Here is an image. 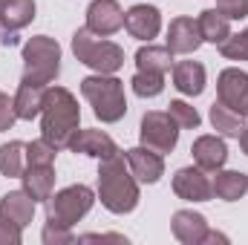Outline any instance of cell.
Instances as JSON below:
<instances>
[{"label":"cell","mask_w":248,"mask_h":245,"mask_svg":"<svg viewBox=\"0 0 248 245\" xmlns=\"http://www.w3.org/2000/svg\"><path fill=\"white\" fill-rule=\"evenodd\" d=\"M78 98L66 87H46L41 107V138H46L55 150H69V141L81 130Z\"/></svg>","instance_id":"cell-1"},{"label":"cell","mask_w":248,"mask_h":245,"mask_svg":"<svg viewBox=\"0 0 248 245\" xmlns=\"http://www.w3.org/2000/svg\"><path fill=\"white\" fill-rule=\"evenodd\" d=\"M98 199L116 216H124V214L136 211V205H139V179L133 176V170H130V165H127V159L122 153H116L110 159H101Z\"/></svg>","instance_id":"cell-2"},{"label":"cell","mask_w":248,"mask_h":245,"mask_svg":"<svg viewBox=\"0 0 248 245\" xmlns=\"http://www.w3.org/2000/svg\"><path fill=\"white\" fill-rule=\"evenodd\" d=\"M81 95L90 101L95 119H101L104 124H116L124 119L127 113V98H124V84L116 75H87L81 81Z\"/></svg>","instance_id":"cell-3"},{"label":"cell","mask_w":248,"mask_h":245,"mask_svg":"<svg viewBox=\"0 0 248 245\" xmlns=\"http://www.w3.org/2000/svg\"><path fill=\"white\" fill-rule=\"evenodd\" d=\"M61 72V46L49 35H35L23 44V84L49 87Z\"/></svg>","instance_id":"cell-4"},{"label":"cell","mask_w":248,"mask_h":245,"mask_svg":"<svg viewBox=\"0 0 248 245\" xmlns=\"http://www.w3.org/2000/svg\"><path fill=\"white\" fill-rule=\"evenodd\" d=\"M72 55L84 66H90V69H95L101 75H116L124 66L122 46L113 44V41H107V38L93 35L87 26L75 29V35H72Z\"/></svg>","instance_id":"cell-5"},{"label":"cell","mask_w":248,"mask_h":245,"mask_svg":"<svg viewBox=\"0 0 248 245\" xmlns=\"http://www.w3.org/2000/svg\"><path fill=\"white\" fill-rule=\"evenodd\" d=\"M93 202H95V193L87 184H69L46 199V219L58 222L63 228H72L90 214Z\"/></svg>","instance_id":"cell-6"},{"label":"cell","mask_w":248,"mask_h":245,"mask_svg":"<svg viewBox=\"0 0 248 245\" xmlns=\"http://www.w3.org/2000/svg\"><path fill=\"white\" fill-rule=\"evenodd\" d=\"M139 138L144 147L156 150V153H170L179 141V124L170 119V113L162 110H150L141 116V127H139Z\"/></svg>","instance_id":"cell-7"},{"label":"cell","mask_w":248,"mask_h":245,"mask_svg":"<svg viewBox=\"0 0 248 245\" xmlns=\"http://www.w3.org/2000/svg\"><path fill=\"white\" fill-rule=\"evenodd\" d=\"M217 101H222L240 116H248V72H243L240 66L222 69L217 78Z\"/></svg>","instance_id":"cell-8"},{"label":"cell","mask_w":248,"mask_h":245,"mask_svg":"<svg viewBox=\"0 0 248 245\" xmlns=\"http://www.w3.org/2000/svg\"><path fill=\"white\" fill-rule=\"evenodd\" d=\"M173 193L185 202H208L214 199V187H211V176L208 170L196 168H179L173 173Z\"/></svg>","instance_id":"cell-9"},{"label":"cell","mask_w":248,"mask_h":245,"mask_svg":"<svg viewBox=\"0 0 248 245\" xmlns=\"http://www.w3.org/2000/svg\"><path fill=\"white\" fill-rule=\"evenodd\" d=\"M124 26V12L119 0H93L87 9V29L98 38H110Z\"/></svg>","instance_id":"cell-10"},{"label":"cell","mask_w":248,"mask_h":245,"mask_svg":"<svg viewBox=\"0 0 248 245\" xmlns=\"http://www.w3.org/2000/svg\"><path fill=\"white\" fill-rule=\"evenodd\" d=\"M202 32H199V20L196 17H173L168 26V49L173 55H193L202 46Z\"/></svg>","instance_id":"cell-11"},{"label":"cell","mask_w":248,"mask_h":245,"mask_svg":"<svg viewBox=\"0 0 248 245\" xmlns=\"http://www.w3.org/2000/svg\"><path fill=\"white\" fill-rule=\"evenodd\" d=\"M124 159H127L133 176L139 179V184H156L165 176V159H162V153H156V150H150L144 144L127 150Z\"/></svg>","instance_id":"cell-12"},{"label":"cell","mask_w":248,"mask_h":245,"mask_svg":"<svg viewBox=\"0 0 248 245\" xmlns=\"http://www.w3.org/2000/svg\"><path fill=\"white\" fill-rule=\"evenodd\" d=\"M124 29L139 38V41H153L162 29V12L156 6H147V3H139V6H130L127 15H124Z\"/></svg>","instance_id":"cell-13"},{"label":"cell","mask_w":248,"mask_h":245,"mask_svg":"<svg viewBox=\"0 0 248 245\" xmlns=\"http://www.w3.org/2000/svg\"><path fill=\"white\" fill-rule=\"evenodd\" d=\"M69 150L72 153H84V156H93V159H110L119 153L116 141L104 133V130H78L75 138L69 141Z\"/></svg>","instance_id":"cell-14"},{"label":"cell","mask_w":248,"mask_h":245,"mask_svg":"<svg viewBox=\"0 0 248 245\" xmlns=\"http://www.w3.org/2000/svg\"><path fill=\"white\" fill-rule=\"evenodd\" d=\"M190 153H193V162L208 170V173H217L219 168H225L228 162V147L222 138L217 136H199L193 144H190Z\"/></svg>","instance_id":"cell-15"},{"label":"cell","mask_w":248,"mask_h":245,"mask_svg":"<svg viewBox=\"0 0 248 245\" xmlns=\"http://www.w3.org/2000/svg\"><path fill=\"white\" fill-rule=\"evenodd\" d=\"M170 231L179 243L185 245H202L208 234V219L196 211H176L170 219Z\"/></svg>","instance_id":"cell-16"},{"label":"cell","mask_w":248,"mask_h":245,"mask_svg":"<svg viewBox=\"0 0 248 245\" xmlns=\"http://www.w3.org/2000/svg\"><path fill=\"white\" fill-rule=\"evenodd\" d=\"M35 199L26 193V190H9L3 199H0V216L17 228H26L35 216Z\"/></svg>","instance_id":"cell-17"},{"label":"cell","mask_w":248,"mask_h":245,"mask_svg":"<svg viewBox=\"0 0 248 245\" xmlns=\"http://www.w3.org/2000/svg\"><path fill=\"white\" fill-rule=\"evenodd\" d=\"M20 179H23V190L35 202H46L55 190V168L52 165H26Z\"/></svg>","instance_id":"cell-18"},{"label":"cell","mask_w":248,"mask_h":245,"mask_svg":"<svg viewBox=\"0 0 248 245\" xmlns=\"http://www.w3.org/2000/svg\"><path fill=\"white\" fill-rule=\"evenodd\" d=\"M173 87L182 92V95H202L205 92V66L199 61H179L173 63Z\"/></svg>","instance_id":"cell-19"},{"label":"cell","mask_w":248,"mask_h":245,"mask_svg":"<svg viewBox=\"0 0 248 245\" xmlns=\"http://www.w3.org/2000/svg\"><path fill=\"white\" fill-rule=\"evenodd\" d=\"M211 187H214V196L222 199V202H237L248 193V173H240V170H217V176L211 179Z\"/></svg>","instance_id":"cell-20"},{"label":"cell","mask_w":248,"mask_h":245,"mask_svg":"<svg viewBox=\"0 0 248 245\" xmlns=\"http://www.w3.org/2000/svg\"><path fill=\"white\" fill-rule=\"evenodd\" d=\"M44 95H46V87H41V84H23L20 81L17 92H15V113H17V119H23V122L38 119L41 107H44Z\"/></svg>","instance_id":"cell-21"},{"label":"cell","mask_w":248,"mask_h":245,"mask_svg":"<svg viewBox=\"0 0 248 245\" xmlns=\"http://www.w3.org/2000/svg\"><path fill=\"white\" fill-rule=\"evenodd\" d=\"M35 20V0H0V23L3 29L20 32Z\"/></svg>","instance_id":"cell-22"},{"label":"cell","mask_w":248,"mask_h":245,"mask_svg":"<svg viewBox=\"0 0 248 245\" xmlns=\"http://www.w3.org/2000/svg\"><path fill=\"white\" fill-rule=\"evenodd\" d=\"M136 69L139 72H159V75H168L173 69V52L168 46H141L136 52Z\"/></svg>","instance_id":"cell-23"},{"label":"cell","mask_w":248,"mask_h":245,"mask_svg":"<svg viewBox=\"0 0 248 245\" xmlns=\"http://www.w3.org/2000/svg\"><path fill=\"white\" fill-rule=\"evenodd\" d=\"M199 32H202V41H208V44H222L228 35H231V20L219 12V9H205V12H199Z\"/></svg>","instance_id":"cell-24"},{"label":"cell","mask_w":248,"mask_h":245,"mask_svg":"<svg viewBox=\"0 0 248 245\" xmlns=\"http://www.w3.org/2000/svg\"><path fill=\"white\" fill-rule=\"evenodd\" d=\"M23 170H26V144L23 141L0 144V173L6 179H20Z\"/></svg>","instance_id":"cell-25"},{"label":"cell","mask_w":248,"mask_h":245,"mask_svg":"<svg viewBox=\"0 0 248 245\" xmlns=\"http://www.w3.org/2000/svg\"><path fill=\"white\" fill-rule=\"evenodd\" d=\"M208 119H211V124H214V130H219L222 136H240L243 127H246V116L234 113V110L225 107L222 101H214V104H211Z\"/></svg>","instance_id":"cell-26"},{"label":"cell","mask_w":248,"mask_h":245,"mask_svg":"<svg viewBox=\"0 0 248 245\" xmlns=\"http://www.w3.org/2000/svg\"><path fill=\"white\" fill-rule=\"evenodd\" d=\"M130 84H133V92L139 98H156L165 90V75H159V72H136Z\"/></svg>","instance_id":"cell-27"},{"label":"cell","mask_w":248,"mask_h":245,"mask_svg":"<svg viewBox=\"0 0 248 245\" xmlns=\"http://www.w3.org/2000/svg\"><path fill=\"white\" fill-rule=\"evenodd\" d=\"M219 55L225 61H248V26L237 35H228L219 44Z\"/></svg>","instance_id":"cell-28"},{"label":"cell","mask_w":248,"mask_h":245,"mask_svg":"<svg viewBox=\"0 0 248 245\" xmlns=\"http://www.w3.org/2000/svg\"><path fill=\"white\" fill-rule=\"evenodd\" d=\"M168 113L170 119L179 124V130H196L202 124V116L196 113V107H190L187 101H170L168 104Z\"/></svg>","instance_id":"cell-29"},{"label":"cell","mask_w":248,"mask_h":245,"mask_svg":"<svg viewBox=\"0 0 248 245\" xmlns=\"http://www.w3.org/2000/svg\"><path fill=\"white\" fill-rule=\"evenodd\" d=\"M58 150L46 138H35L26 144V165H55Z\"/></svg>","instance_id":"cell-30"},{"label":"cell","mask_w":248,"mask_h":245,"mask_svg":"<svg viewBox=\"0 0 248 245\" xmlns=\"http://www.w3.org/2000/svg\"><path fill=\"white\" fill-rule=\"evenodd\" d=\"M41 240H44L46 245H69L72 243V231L63 228V225H58V222H49V219H46Z\"/></svg>","instance_id":"cell-31"},{"label":"cell","mask_w":248,"mask_h":245,"mask_svg":"<svg viewBox=\"0 0 248 245\" xmlns=\"http://www.w3.org/2000/svg\"><path fill=\"white\" fill-rule=\"evenodd\" d=\"M17 122V113H15V98H9L6 92H0V133L12 130Z\"/></svg>","instance_id":"cell-32"},{"label":"cell","mask_w":248,"mask_h":245,"mask_svg":"<svg viewBox=\"0 0 248 245\" xmlns=\"http://www.w3.org/2000/svg\"><path fill=\"white\" fill-rule=\"evenodd\" d=\"M217 9L228 20H240V17L248 15V0H217Z\"/></svg>","instance_id":"cell-33"},{"label":"cell","mask_w":248,"mask_h":245,"mask_svg":"<svg viewBox=\"0 0 248 245\" xmlns=\"http://www.w3.org/2000/svg\"><path fill=\"white\" fill-rule=\"evenodd\" d=\"M20 240H23V228L6 222L0 216V245H20Z\"/></svg>","instance_id":"cell-34"},{"label":"cell","mask_w":248,"mask_h":245,"mask_svg":"<svg viewBox=\"0 0 248 245\" xmlns=\"http://www.w3.org/2000/svg\"><path fill=\"white\" fill-rule=\"evenodd\" d=\"M0 44H3V46H17V32H12V29H3V35H0Z\"/></svg>","instance_id":"cell-35"},{"label":"cell","mask_w":248,"mask_h":245,"mask_svg":"<svg viewBox=\"0 0 248 245\" xmlns=\"http://www.w3.org/2000/svg\"><path fill=\"white\" fill-rule=\"evenodd\" d=\"M205 243H228V237H222V234H217V231H208V234H205Z\"/></svg>","instance_id":"cell-36"},{"label":"cell","mask_w":248,"mask_h":245,"mask_svg":"<svg viewBox=\"0 0 248 245\" xmlns=\"http://www.w3.org/2000/svg\"><path fill=\"white\" fill-rule=\"evenodd\" d=\"M240 147H243V153L248 156V127H243V133H240Z\"/></svg>","instance_id":"cell-37"},{"label":"cell","mask_w":248,"mask_h":245,"mask_svg":"<svg viewBox=\"0 0 248 245\" xmlns=\"http://www.w3.org/2000/svg\"><path fill=\"white\" fill-rule=\"evenodd\" d=\"M0 35H3V23H0Z\"/></svg>","instance_id":"cell-38"}]
</instances>
